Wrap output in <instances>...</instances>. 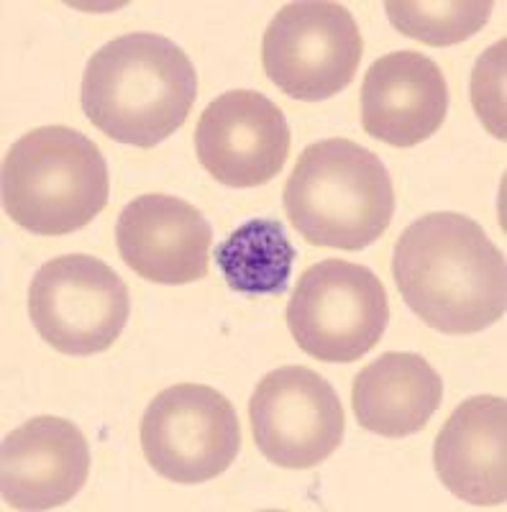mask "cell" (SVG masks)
Returning <instances> with one entry per match:
<instances>
[{
    "instance_id": "cell-1",
    "label": "cell",
    "mask_w": 507,
    "mask_h": 512,
    "mask_svg": "<svg viewBox=\"0 0 507 512\" xmlns=\"http://www.w3.org/2000/svg\"><path fill=\"white\" fill-rule=\"evenodd\" d=\"M392 274L408 308L449 336L484 331L507 310L505 256L461 213H428L410 223L397 239Z\"/></svg>"
},
{
    "instance_id": "cell-2",
    "label": "cell",
    "mask_w": 507,
    "mask_h": 512,
    "mask_svg": "<svg viewBox=\"0 0 507 512\" xmlns=\"http://www.w3.org/2000/svg\"><path fill=\"white\" fill-rule=\"evenodd\" d=\"M198 98V75L167 36L134 31L108 41L82 75V111L118 144L152 149L187 121Z\"/></svg>"
},
{
    "instance_id": "cell-3",
    "label": "cell",
    "mask_w": 507,
    "mask_h": 512,
    "mask_svg": "<svg viewBox=\"0 0 507 512\" xmlns=\"http://www.w3.org/2000/svg\"><path fill=\"white\" fill-rule=\"evenodd\" d=\"M282 205L308 244L359 251L390 228L395 187L385 162L367 146L326 139L305 146L285 182Z\"/></svg>"
},
{
    "instance_id": "cell-4",
    "label": "cell",
    "mask_w": 507,
    "mask_h": 512,
    "mask_svg": "<svg viewBox=\"0 0 507 512\" xmlns=\"http://www.w3.org/2000/svg\"><path fill=\"white\" fill-rule=\"evenodd\" d=\"M108 164L98 144L67 126L24 134L3 159V208L36 236H65L108 205Z\"/></svg>"
},
{
    "instance_id": "cell-5",
    "label": "cell",
    "mask_w": 507,
    "mask_h": 512,
    "mask_svg": "<svg viewBox=\"0 0 507 512\" xmlns=\"http://www.w3.org/2000/svg\"><path fill=\"white\" fill-rule=\"evenodd\" d=\"M285 318L305 354L328 364H351L382 341L390 300L369 267L326 259L305 269Z\"/></svg>"
},
{
    "instance_id": "cell-6",
    "label": "cell",
    "mask_w": 507,
    "mask_h": 512,
    "mask_svg": "<svg viewBox=\"0 0 507 512\" xmlns=\"http://www.w3.org/2000/svg\"><path fill=\"white\" fill-rule=\"evenodd\" d=\"M129 315V287L98 256H57L31 280L29 318L59 354L93 356L111 349Z\"/></svg>"
},
{
    "instance_id": "cell-7",
    "label": "cell",
    "mask_w": 507,
    "mask_h": 512,
    "mask_svg": "<svg viewBox=\"0 0 507 512\" xmlns=\"http://www.w3.org/2000/svg\"><path fill=\"white\" fill-rule=\"evenodd\" d=\"M364 54L362 31L341 3H287L264 31L262 64L269 80L295 100H328L354 80Z\"/></svg>"
},
{
    "instance_id": "cell-8",
    "label": "cell",
    "mask_w": 507,
    "mask_h": 512,
    "mask_svg": "<svg viewBox=\"0 0 507 512\" xmlns=\"http://www.w3.org/2000/svg\"><path fill=\"white\" fill-rule=\"evenodd\" d=\"M141 451L169 482H208L239 456V415L231 400L208 384H172L141 418Z\"/></svg>"
},
{
    "instance_id": "cell-9",
    "label": "cell",
    "mask_w": 507,
    "mask_h": 512,
    "mask_svg": "<svg viewBox=\"0 0 507 512\" xmlns=\"http://www.w3.org/2000/svg\"><path fill=\"white\" fill-rule=\"evenodd\" d=\"M254 443L282 469H313L344 441L346 415L328 379L310 367L269 372L249 400Z\"/></svg>"
},
{
    "instance_id": "cell-10",
    "label": "cell",
    "mask_w": 507,
    "mask_h": 512,
    "mask_svg": "<svg viewBox=\"0 0 507 512\" xmlns=\"http://www.w3.org/2000/svg\"><path fill=\"white\" fill-rule=\"evenodd\" d=\"M292 134L280 105L254 90H231L208 105L195 128L198 162L226 187L272 182L290 157Z\"/></svg>"
},
{
    "instance_id": "cell-11",
    "label": "cell",
    "mask_w": 507,
    "mask_h": 512,
    "mask_svg": "<svg viewBox=\"0 0 507 512\" xmlns=\"http://www.w3.org/2000/svg\"><path fill=\"white\" fill-rule=\"evenodd\" d=\"M213 228L195 205L175 195H141L121 210L118 254L157 285H190L208 277Z\"/></svg>"
},
{
    "instance_id": "cell-12",
    "label": "cell",
    "mask_w": 507,
    "mask_h": 512,
    "mask_svg": "<svg viewBox=\"0 0 507 512\" xmlns=\"http://www.w3.org/2000/svg\"><path fill=\"white\" fill-rule=\"evenodd\" d=\"M88 474V438L70 420L39 415L3 438L0 492L13 510L65 505L85 487Z\"/></svg>"
},
{
    "instance_id": "cell-13",
    "label": "cell",
    "mask_w": 507,
    "mask_h": 512,
    "mask_svg": "<svg viewBox=\"0 0 507 512\" xmlns=\"http://www.w3.org/2000/svg\"><path fill=\"white\" fill-rule=\"evenodd\" d=\"M449 113L441 67L420 52L379 57L362 82V126L372 139L410 149L438 134Z\"/></svg>"
},
{
    "instance_id": "cell-14",
    "label": "cell",
    "mask_w": 507,
    "mask_h": 512,
    "mask_svg": "<svg viewBox=\"0 0 507 512\" xmlns=\"http://www.w3.org/2000/svg\"><path fill=\"white\" fill-rule=\"evenodd\" d=\"M507 402L469 397L449 415L433 446L436 474L451 495L477 507L507 500Z\"/></svg>"
},
{
    "instance_id": "cell-15",
    "label": "cell",
    "mask_w": 507,
    "mask_h": 512,
    "mask_svg": "<svg viewBox=\"0 0 507 512\" xmlns=\"http://www.w3.org/2000/svg\"><path fill=\"white\" fill-rule=\"evenodd\" d=\"M443 400V379L420 354L387 351L356 374L351 387L356 423L385 438L423 431Z\"/></svg>"
},
{
    "instance_id": "cell-16",
    "label": "cell",
    "mask_w": 507,
    "mask_h": 512,
    "mask_svg": "<svg viewBox=\"0 0 507 512\" xmlns=\"http://www.w3.org/2000/svg\"><path fill=\"white\" fill-rule=\"evenodd\" d=\"M216 267L226 285L241 295H280L295 264V246L274 218H254L216 246Z\"/></svg>"
},
{
    "instance_id": "cell-17",
    "label": "cell",
    "mask_w": 507,
    "mask_h": 512,
    "mask_svg": "<svg viewBox=\"0 0 507 512\" xmlns=\"http://www.w3.org/2000/svg\"><path fill=\"white\" fill-rule=\"evenodd\" d=\"M385 11L390 24L408 39H418L428 47H451L472 39L490 21L495 3L492 0H449V3H426V0H387Z\"/></svg>"
},
{
    "instance_id": "cell-18",
    "label": "cell",
    "mask_w": 507,
    "mask_h": 512,
    "mask_svg": "<svg viewBox=\"0 0 507 512\" xmlns=\"http://www.w3.org/2000/svg\"><path fill=\"white\" fill-rule=\"evenodd\" d=\"M490 57V62H487V57L477 62V70H474V108L484 118V123H490V116H495L497 128L505 136V98H502V88H505V72H502L505 39L490 49Z\"/></svg>"
}]
</instances>
